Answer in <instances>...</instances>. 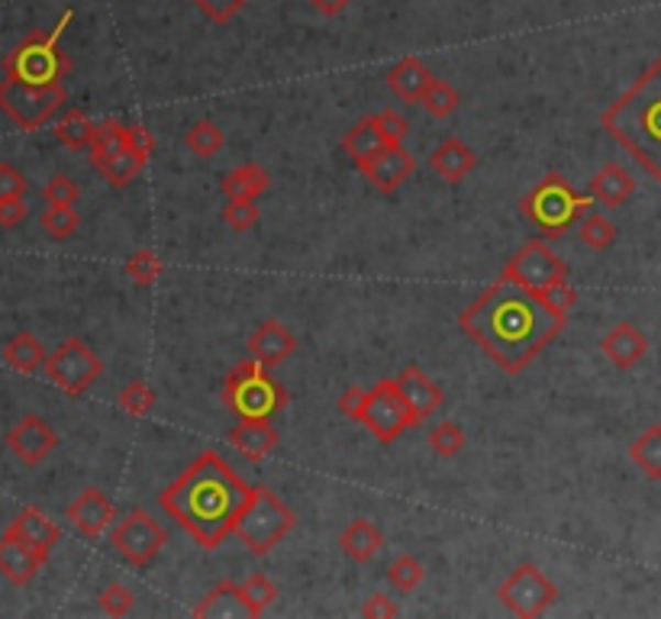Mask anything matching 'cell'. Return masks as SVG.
<instances>
[{
    "label": "cell",
    "mask_w": 661,
    "mask_h": 619,
    "mask_svg": "<svg viewBox=\"0 0 661 619\" xmlns=\"http://www.w3.org/2000/svg\"><path fill=\"white\" fill-rule=\"evenodd\" d=\"M459 327L500 365V372L520 375L559 339L565 320L552 313L536 290L497 278L459 317Z\"/></svg>",
    "instance_id": "obj_1"
},
{
    "label": "cell",
    "mask_w": 661,
    "mask_h": 619,
    "mask_svg": "<svg viewBox=\"0 0 661 619\" xmlns=\"http://www.w3.org/2000/svg\"><path fill=\"white\" fill-rule=\"evenodd\" d=\"M249 490L252 487L217 452H203L185 475L158 494V504L172 520L188 529L197 545L220 549L223 539L236 529Z\"/></svg>",
    "instance_id": "obj_2"
},
{
    "label": "cell",
    "mask_w": 661,
    "mask_h": 619,
    "mask_svg": "<svg viewBox=\"0 0 661 619\" xmlns=\"http://www.w3.org/2000/svg\"><path fill=\"white\" fill-rule=\"evenodd\" d=\"M604 130L661 185V58L601 117Z\"/></svg>",
    "instance_id": "obj_3"
},
{
    "label": "cell",
    "mask_w": 661,
    "mask_h": 619,
    "mask_svg": "<svg viewBox=\"0 0 661 619\" xmlns=\"http://www.w3.org/2000/svg\"><path fill=\"white\" fill-rule=\"evenodd\" d=\"M520 210L522 217L539 230V236L562 239L571 226H577L587 217L591 194L574 191V185L568 181L565 175L552 172L522 197Z\"/></svg>",
    "instance_id": "obj_4"
},
{
    "label": "cell",
    "mask_w": 661,
    "mask_h": 619,
    "mask_svg": "<svg viewBox=\"0 0 661 619\" xmlns=\"http://www.w3.org/2000/svg\"><path fill=\"white\" fill-rule=\"evenodd\" d=\"M68 23H71V10L48 33H33L20 46L10 48V55L3 58V75L26 85H62L65 75L71 71L68 55L58 46Z\"/></svg>",
    "instance_id": "obj_5"
},
{
    "label": "cell",
    "mask_w": 661,
    "mask_h": 619,
    "mask_svg": "<svg viewBox=\"0 0 661 619\" xmlns=\"http://www.w3.org/2000/svg\"><path fill=\"white\" fill-rule=\"evenodd\" d=\"M223 404L239 420H272L287 407V390L272 382L262 362L249 358L230 368L223 382Z\"/></svg>",
    "instance_id": "obj_6"
},
{
    "label": "cell",
    "mask_w": 661,
    "mask_h": 619,
    "mask_svg": "<svg viewBox=\"0 0 661 619\" xmlns=\"http://www.w3.org/2000/svg\"><path fill=\"white\" fill-rule=\"evenodd\" d=\"M294 526H297V517H294V510L284 504L282 497L272 494L265 484H255L249 490L245 507L239 510L233 532L252 555H268L275 545H282V539Z\"/></svg>",
    "instance_id": "obj_7"
},
{
    "label": "cell",
    "mask_w": 661,
    "mask_h": 619,
    "mask_svg": "<svg viewBox=\"0 0 661 619\" xmlns=\"http://www.w3.org/2000/svg\"><path fill=\"white\" fill-rule=\"evenodd\" d=\"M65 88L62 85H26L16 78L0 81V110L26 133L43 130L48 120L65 107Z\"/></svg>",
    "instance_id": "obj_8"
},
{
    "label": "cell",
    "mask_w": 661,
    "mask_h": 619,
    "mask_svg": "<svg viewBox=\"0 0 661 619\" xmlns=\"http://www.w3.org/2000/svg\"><path fill=\"white\" fill-rule=\"evenodd\" d=\"M359 423L372 429V435L384 445L400 439L410 427H420L417 413L404 400V394H400V387H397L394 378H384L365 394V404L359 410Z\"/></svg>",
    "instance_id": "obj_9"
},
{
    "label": "cell",
    "mask_w": 661,
    "mask_h": 619,
    "mask_svg": "<svg viewBox=\"0 0 661 619\" xmlns=\"http://www.w3.org/2000/svg\"><path fill=\"white\" fill-rule=\"evenodd\" d=\"M497 597H500V604H504L514 617L532 619L542 617V614L559 600V587L549 581V574L542 572L539 565L522 562V565H517V568L510 572V577L500 584Z\"/></svg>",
    "instance_id": "obj_10"
},
{
    "label": "cell",
    "mask_w": 661,
    "mask_h": 619,
    "mask_svg": "<svg viewBox=\"0 0 661 619\" xmlns=\"http://www.w3.org/2000/svg\"><path fill=\"white\" fill-rule=\"evenodd\" d=\"M43 372L48 375V382L58 384L65 394L78 397L103 375V362H100V355H95V349L85 339H65L48 355Z\"/></svg>",
    "instance_id": "obj_11"
},
{
    "label": "cell",
    "mask_w": 661,
    "mask_h": 619,
    "mask_svg": "<svg viewBox=\"0 0 661 619\" xmlns=\"http://www.w3.org/2000/svg\"><path fill=\"white\" fill-rule=\"evenodd\" d=\"M165 542H168V532L145 510H130L110 532V545L136 568H148L165 549Z\"/></svg>",
    "instance_id": "obj_12"
},
{
    "label": "cell",
    "mask_w": 661,
    "mask_h": 619,
    "mask_svg": "<svg viewBox=\"0 0 661 619\" xmlns=\"http://www.w3.org/2000/svg\"><path fill=\"white\" fill-rule=\"evenodd\" d=\"M500 278H510L517 285L529 287V290H546L549 285L568 278V265L552 252V245L546 239H529L520 252L504 265Z\"/></svg>",
    "instance_id": "obj_13"
},
{
    "label": "cell",
    "mask_w": 661,
    "mask_h": 619,
    "mask_svg": "<svg viewBox=\"0 0 661 619\" xmlns=\"http://www.w3.org/2000/svg\"><path fill=\"white\" fill-rule=\"evenodd\" d=\"M58 445V435L55 429L48 427L46 420L40 417H23L16 427L7 432V449L23 462V465H40L52 455V449Z\"/></svg>",
    "instance_id": "obj_14"
},
{
    "label": "cell",
    "mask_w": 661,
    "mask_h": 619,
    "mask_svg": "<svg viewBox=\"0 0 661 619\" xmlns=\"http://www.w3.org/2000/svg\"><path fill=\"white\" fill-rule=\"evenodd\" d=\"M414 168H417V162L410 158V152H407L404 145L394 143H387L378 155H372L368 162L359 165V172H362L381 194L397 191V188L414 175Z\"/></svg>",
    "instance_id": "obj_15"
},
{
    "label": "cell",
    "mask_w": 661,
    "mask_h": 619,
    "mask_svg": "<svg viewBox=\"0 0 661 619\" xmlns=\"http://www.w3.org/2000/svg\"><path fill=\"white\" fill-rule=\"evenodd\" d=\"M65 517L85 539H100L110 529V523L117 520V507L107 494H100L97 487H88L75 497V504H68Z\"/></svg>",
    "instance_id": "obj_16"
},
{
    "label": "cell",
    "mask_w": 661,
    "mask_h": 619,
    "mask_svg": "<svg viewBox=\"0 0 661 619\" xmlns=\"http://www.w3.org/2000/svg\"><path fill=\"white\" fill-rule=\"evenodd\" d=\"M194 617H210V619H255L258 610L252 607V600L245 597L242 584L233 581H220L217 587L207 590V597L190 610Z\"/></svg>",
    "instance_id": "obj_17"
},
{
    "label": "cell",
    "mask_w": 661,
    "mask_h": 619,
    "mask_svg": "<svg viewBox=\"0 0 661 619\" xmlns=\"http://www.w3.org/2000/svg\"><path fill=\"white\" fill-rule=\"evenodd\" d=\"M46 562L48 559L43 552H36V549L26 545L23 539L3 532V539H0V574H3L10 584H16V587L30 584L36 574L43 572Z\"/></svg>",
    "instance_id": "obj_18"
},
{
    "label": "cell",
    "mask_w": 661,
    "mask_h": 619,
    "mask_svg": "<svg viewBox=\"0 0 661 619\" xmlns=\"http://www.w3.org/2000/svg\"><path fill=\"white\" fill-rule=\"evenodd\" d=\"M249 355L255 358V362H262L265 368H275V365H282L284 358H290L294 352H297V339L294 333L282 327L278 320H265L255 333L249 335Z\"/></svg>",
    "instance_id": "obj_19"
},
{
    "label": "cell",
    "mask_w": 661,
    "mask_h": 619,
    "mask_svg": "<svg viewBox=\"0 0 661 619\" xmlns=\"http://www.w3.org/2000/svg\"><path fill=\"white\" fill-rule=\"evenodd\" d=\"M601 352L610 358V365L629 372V368H636V365L646 358L649 339H646V333H642L639 327H632V323H616L614 330L601 339Z\"/></svg>",
    "instance_id": "obj_20"
},
{
    "label": "cell",
    "mask_w": 661,
    "mask_h": 619,
    "mask_svg": "<svg viewBox=\"0 0 661 619\" xmlns=\"http://www.w3.org/2000/svg\"><path fill=\"white\" fill-rule=\"evenodd\" d=\"M397 387H400V394H404V400L410 404V410L417 413V420L426 423L439 407H442V390H439V384L432 382L429 375H426L423 368H417V365H407L397 378Z\"/></svg>",
    "instance_id": "obj_21"
},
{
    "label": "cell",
    "mask_w": 661,
    "mask_h": 619,
    "mask_svg": "<svg viewBox=\"0 0 661 619\" xmlns=\"http://www.w3.org/2000/svg\"><path fill=\"white\" fill-rule=\"evenodd\" d=\"M7 535H16V539H23L26 545H33L36 552H43V555H52V549L62 542V529L48 520L43 510H36V507H26V510H20L10 526H7Z\"/></svg>",
    "instance_id": "obj_22"
},
{
    "label": "cell",
    "mask_w": 661,
    "mask_h": 619,
    "mask_svg": "<svg viewBox=\"0 0 661 619\" xmlns=\"http://www.w3.org/2000/svg\"><path fill=\"white\" fill-rule=\"evenodd\" d=\"M230 442L249 462H262L278 449V429L272 427V420H239L230 429Z\"/></svg>",
    "instance_id": "obj_23"
},
{
    "label": "cell",
    "mask_w": 661,
    "mask_h": 619,
    "mask_svg": "<svg viewBox=\"0 0 661 619\" xmlns=\"http://www.w3.org/2000/svg\"><path fill=\"white\" fill-rule=\"evenodd\" d=\"M429 168L445 178L449 185H459L462 178H469L477 168V155L472 145H465L462 140H445L432 155H429Z\"/></svg>",
    "instance_id": "obj_24"
},
{
    "label": "cell",
    "mask_w": 661,
    "mask_h": 619,
    "mask_svg": "<svg viewBox=\"0 0 661 619\" xmlns=\"http://www.w3.org/2000/svg\"><path fill=\"white\" fill-rule=\"evenodd\" d=\"M432 75L420 58H404L387 71V88L407 103H423L426 91L432 88Z\"/></svg>",
    "instance_id": "obj_25"
},
{
    "label": "cell",
    "mask_w": 661,
    "mask_h": 619,
    "mask_svg": "<svg viewBox=\"0 0 661 619\" xmlns=\"http://www.w3.org/2000/svg\"><path fill=\"white\" fill-rule=\"evenodd\" d=\"M381 545H384V532L372 520H352L339 535V549L359 565L372 562L381 552Z\"/></svg>",
    "instance_id": "obj_26"
},
{
    "label": "cell",
    "mask_w": 661,
    "mask_h": 619,
    "mask_svg": "<svg viewBox=\"0 0 661 619\" xmlns=\"http://www.w3.org/2000/svg\"><path fill=\"white\" fill-rule=\"evenodd\" d=\"M46 349L33 333L10 335V342L3 345V365L13 368L16 375H36L40 368H46Z\"/></svg>",
    "instance_id": "obj_27"
},
{
    "label": "cell",
    "mask_w": 661,
    "mask_h": 619,
    "mask_svg": "<svg viewBox=\"0 0 661 619\" xmlns=\"http://www.w3.org/2000/svg\"><path fill=\"white\" fill-rule=\"evenodd\" d=\"M636 194V181H632V175L623 168V165H604L594 178H591V197H597L601 203H607V207H619V203H626L629 197Z\"/></svg>",
    "instance_id": "obj_28"
},
{
    "label": "cell",
    "mask_w": 661,
    "mask_h": 619,
    "mask_svg": "<svg viewBox=\"0 0 661 619\" xmlns=\"http://www.w3.org/2000/svg\"><path fill=\"white\" fill-rule=\"evenodd\" d=\"M268 188H272V178L258 165H239L220 181V191L227 194V200H258Z\"/></svg>",
    "instance_id": "obj_29"
},
{
    "label": "cell",
    "mask_w": 661,
    "mask_h": 619,
    "mask_svg": "<svg viewBox=\"0 0 661 619\" xmlns=\"http://www.w3.org/2000/svg\"><path fill=\"white\" fill-rule=\"evenodd\" d=\"M384 145H387V140H384L381 126L375 123V117L359 120V123L342 136V148H345V155H349L355 165H362V162H368L372 155H378Z\"/></svg>",
    "instance_id": "obj_30"
},
{
    "label": "cell",
    "mask_w": 661,
    "mask_h": 619,
    "mask_svg": "<svg viewBox=\"0 0 661 619\" xmlns=\"http://www.w3.org/2000/svg\"><path fill=\"white\" fill-rule=\"evenodd\" d=\"M629 462L649 480H661V423H652L629 442Z\"/></svg>",
    "instance_id": "obj_31"
},
{
    "label": "cell",
    "mask_w": 661,
    "mask_h": 619,
    "mask_svg": "<svg viewBox=\"0 0 661 619\" xmlns=\"http://www.w3.org/2000/svg\"><path fill=\"white\" fill-rule=\"evenodd\" d=\"M97 136V123L88 120V113L81 110H65L62 120L55 123V140L68 145L71 152H88Z\"/></svg>",
    "instance_id": "obj_32"
},
{
    "label": "cell",
    "mask_w": 661,
    "mask_h": 619,
    "mask_svg": "<svg viewBox=\"0 0 661 619\" xmlns=\"http://www.w3.org/2000/svg\"><path fill=\"white\" fill-rule=\"evenodd\" d=\"M126 148H130L126 145V126L117 123V120H103V123H97V136L91 148H88V158H91V165L100 172L107 162H113Z\"/></svg>",
    "instance_id": "obj_33"
},
{
    "label": "cell",
    "mask_w": 661,
    "mask_h": 619,
    "mask_svg": "<svg viewBox=\"0 0 661 619\" xmlns=\"http://www.w3.org/2000/svg\"><path fill=\"white\" fill-rule=\"evenodd\" d=\"M465 445H469L465 429L459 427V423H452V420H442V423H436V427L429 429V449L439 458H455Z\"/></svg>",
    "instance_id": "obj_34"
},
{
    "label": "cell",
    "mask_w": 661,
    "mask_h": 619,
    "mask_svg": "<svg viewBox=\"0 0 661 619\" xmlns=\"http://www.w3.org/2000/svg\"><path fill=\"white\" fill-rule=\"evenodd\" d=\"M185 143H188V148L194 152V155H200V158H213V155L223 148V130H220L213 120H197V123L188 130Z\"/></svg>",
    "instance_id": "obj_35"
},
{
    "label": "cell",
    "mask_w": 661,
    "mask_h": 619,
    "mask_svg": "<svg viewBox=\"0 0 661 619\" xmlns=\"http://www.w3.org/2000/svg\"><path fill=\"white\" fill-rule=\"evenodd\" d=\"M40 223H43V230H46L48 236L62 242V239H68L78 233V226H81V217H78V210H75V207L48 203V210H43Z\"/></svg>",
    "instance_id": "obj_36"
},
{
    "label": "cell",
    "mask_w": 661,
    "mask_h": 619,
    "mask_svg": "<svg viewBox=\"0 0 661 619\" xmlns=\"http://www.w3.org/2000/svg\"><path fill=\"white\" fill-rule=\"evenodd\" d=\"M577 236H581V242H584L587 248L604 252V248H610L616 242V226L607 217H601V213H587V217L577 223Z\"/></svg>",
    "instance_id": "obj_37"
},
{
    "label": "cell",
    "mask_w": 661,
    "mask_h": 619,
    "mask_svg": "<svg viewBox=\"0 0 661 619\" xmlns=\"http://www.w3.org/2000/svg\"><path fill=\"white\" fill-rule=\"evenodd\" d=\"M142 165H145V158L136 155L133 148H126V152H120L113 162H107V165L100 168V175L107 178V185H113V188H126V185L140 175Z\"/></svg>",
    "instance_id": "obj_38"
},
{
    "label": "cell",
    "mask_w": 661,
    "mask_h": 619,
    "mask_svg": "<svg viewBox=\"0 0 661 619\" xmlns=\"http://www.w3.org/2000/svg\"><path fill=\"white\" fill-rule=\"evenodd\" d=\"M423 577H426L423 562L414 559V555H400V559H394L390 568H387V581H390L400 594L417 590V587L423 584Z\"/></svg>",
    "instance_id": "obj_39"
},
{
    "label": "cell",
    "mask_w": 661,
    "mask_h": 619,
    "mask_svg": "<svg viewBox=\"0 0 661 619\" xmlns=\"http://www.w3.org/2000/svg\"><path fill=\"white\" fill-rule=\"evenodd\" d=\"M162 272H165V262H162L152 248H140V252H133V255L126 258V275L142 287L155 285V281L162 278Z\"/></svg>",
    "instance_id": "obj_40"
},
{
    "label": "cell",
    "mask_w": 661,
    "mask_h": 619,
    "mask_svg": "<svg viewBox=\"0 0 661 619\" xmlns=\"http://www.w3.org/2000/svg\"><path fill=\"white\" fill-rule=\"evenodd\" d=\"M459 103H462V97L459 91L452 88V85H445V81H432V88L426 91L423 97V107L429 117H436V120H445V117H452L455 110H459Z\"/></svg>",
    "instance_id": "obj_41"
},
{
    "label": "cell",
    "mask_w": 661,
    "mask_h": 619,
    "mask_svg": "<svg viewBox=\"0 0 661 619\" xmlns=\"http://www.w3.org/2000/svg\"><path fill=\"white\" fill-rule=\"evenodd\" d=\"M242 590H245V597L252 600V607L258 610V617L278 600V587H275V581H272L268 574H249V577L242 581Z\"/></svg>",
    "instance_id": "obj_42"
},
{
    "label": "cell",
    "mask_w": 661,
    "mask_h": 619,
    "mask_svg": "<svg viewBox=\"0 0 661 619\" xmlns=\"http://www.w3.org/2000/svg\"><path fill=\"white\" fill-rule=\"evenodd\" d=\"M97 604H100V610H103L107 617H126V614H133L136 597H133V590H130L126 584H107V587L100 590Z\"/></svg>",
    "instance_id": "obj_43"
},
{
    "label": "cell",
    "mask_w": 661,
    "mask_h": 619,
    "mask_svg": "<svg viewBox=\"0 0 661 619\" xmlns=\"http://www.w3.org/2000/svg\"><path fill=\"white\" fill-rule=\"evenodd\" d=\"M258 217H262L258 200H227L223 207V223L236 233H249L258 223Z\"/></svg>",
    "instance_id": "obj_44"
},
{
    "label": "cell",
    "mask_w": 661,
    "mask_h": 619,
    "mask_svg": "<svg viewBox=\"0 0 661 619\" xmlns=\"http://www.w3.org/2000/svg\"><path fill=\"white\" fill-rule=\"evenodd\" d=\"M155 400H158L155 390H152L145 382H130L123 390H120V407H123L126 413H133V417H145V413H152Z\"/></svg>",
    "instance_id": "obj_45"
},
{
    "label": "cell",
    "mask_w": 661,
    "mask_h": 619,
    "mask_svg": "<svg viewBox=\"0 0 661 619\" xmlns=\"http://www.w3.org/2000/svg\"><path fill=\"white\" fill-rule=\"evenodd\" d=\"M539 297H542V300H546V307H549L552 313H559L562 320H565L568 313H571V307L577 303V290L568 285V278L555 281V285H549L546 290H539Z\"/></svg>",
    "instance_id": "obj_46"
},
{
    "label": "cell",
    "mask_w": 661,
    "mask_h": 619,
    "mask_svg": "<svg viewBox=\"0 0 661 619\" xmlns=\"http://www.w3.org/2000/svg\"><path fill=\"white\" fill-rule=\"evenodd\" d=\"M43 197H46V203H62V207H75L78 203V185L68 178V175H52L46 181V188H43Z\"/></svg>",
    "instance_id": "obj_47"
},
{
    "label": "cell",
    "mask_w": 661,
    "mask_h": 619,
    "mask_svg": "<svg viewBox=\"0 0 661 619\" xmlns=\"http://www.w3.org/2000/svg\"><path fill=\"white\" fill-rule=\"evenodd\" d=\"M375 123L381 126V133H384V140L394 145H404L407 140V133H410V126H407V120L397 113V110H384V113H375Z\"/></svg>",
    "instance_id": "obj_48"
},
{
    "label": "cell",
    "mask_w": 661,
    "mask_h": 619,
    "mask_svg": "<svg viewBox=\"0 0 661 619\" xmlns=\"http://www.w3.org/2000/svg\"><path fill=\"white\" fill-rule=\"evenodd\" d=\"M26 175H20L10 162H0V200H13V197H26Z\"/></svg>",
    "instance_id": "obj_49"
},
{
    "label": "cell",
    "mask_w": 661,
    "mask_h": 619,
    "mask_svg": "<svg viewBox=\"0 0 661 619\" xmlns=\"http://www.w3.org/2000/svg\"><path fill=\"white\" fill-rule=\"evenodd\" d=\"M213 23H227L230 16H236L239 10L245 7V0H194Z\"/></svg>",
    "instance_id": "obj_50"
},
{
    "label": "cell",
    "mask_w": 661,
    "mask_h": 619,
    "mask_svg": "<svg viewBox=\"0 0 661 619\" xmlns=\"http://www.w3.org/2000/svg\"><path fill=\"white\" fill-rule=\"evenodd\" d=\"M26 200L23 197H13V200H0V226L3 230H16L23 220H26Z\"/></svg>",
    "instance_id": "obj_51"
},
{
    "label": "cell",
    "mask_w": 661,
    "mask_h": 619,
    "mask_svg": "<svg viewBox=\"0 0 661 619\" xmlns=\"http://www.w3.org/2000/svg\"><path fill=\"white\" fill-rule=\"evenodd\" d=\"M362 617H368V619L400 617V607H397L390 597H384V594H372V597L365 600V607H362Z\"/></svg>",
    "instance_id": "obj_52"
},
{
    "label": "cell",
    "mask_w": 661,
    "mask_h": 619,
    "mask_svg": "<svg viewBox=\"0 0 661 619\" xmlns=\"http://www.w3.org/2000/svg\"><path fill=\"white\" fill-rule=\"evenodd\" d=\"M126 145L142 155V158H148L152 152H155V136L142 126V123H133V126H126Z\"/></svg>",
    "instance_id": "obj_53"
},
{
    "label": "cell",
    "mask_w": 661,
    "mask_h": 619,
    "mask_svg": "<svg viewBox=\"0 0 661 619\" xmlns=\"http://www.w3.org/2000/svg\"><path fill=\"white\" fill-rule=\"evenodd\" d=\"M365 394H368L365 387H349V390L339 397V413L359 423V410H362V404H365Z\"/></svg>",
    "instance_id": "obj_54"
},
{
    "label": "cell",
    "mask_w": 661,
    "mask_h": 619,
    "mask_svg": "<svg viewBox=\"0 0 661 619\" xmlns=\"http://www.w3.org/2000/svg\"><path fill=\"white\" fill-rule=\"evenodd\" d=\"M320 13H327V16H335V13H342L352 0H310Z\"/></svg>",
    "instance_id": "obj_55"
}]
</instances>
